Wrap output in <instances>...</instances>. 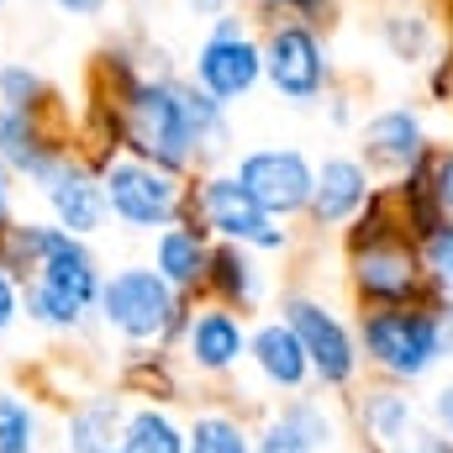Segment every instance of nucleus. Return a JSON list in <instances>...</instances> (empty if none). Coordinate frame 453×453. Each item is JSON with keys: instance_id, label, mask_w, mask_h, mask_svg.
<instances>
[{"instance_id": "4", "label": "nucleus", "mask_w": 453, "mask_h": 453, "mask_svg": "<svg viewBox=\"0 0 453 453\" xmlns=\"http://www.w3.org/2000/svg\"><path fill=\"white\" fill-rule=\"evenodd\" d=\"M185 217L206 226L211 242H237V248H253V253H280L290 242V232L237 185V174H217V169L190 180Z\"/></svg>"}, {"instance_id": "28", "label": "nucleus", "mask_w": 453, "mask_h": 453, "mask_svg": "<svg viewBox=\"0 0 453 453\" xmlns=\"http://www.w3.org/2000/svg\"><path fill=\"white\" fill-rule=\"evenodd\" d=\"M274 21H306V27H317V21H327V11H333V0H258Z\"/></svg>"}, {"instance_id": "15", "label": "nucleus", "mask_w": 453, "mask_h": 453, "mask_svg": "<svg viewBox=\"0 0 453 453\" xmlns=\"http://www.w3.org/2000/svg\"><path fill=\"white\" fill-rule=\"evenodd\" d=\"M369 169L358 158H322L317 169V185H311V201H306V222L311 226H342L353 222L369 201Z\"/></svg>"}, {"instance_id": "1", "label": "nucleus", "mask_w": 453, "mask_h": 453, "mask_svg": "<svg viewBox=\"0 0 453 453\" xmlns=\"http://www.w3.org/2000/svg\"><path fill=\"white\" fill-rule=\"evenodd\" d=\"M0 264L21 280V317L48 338H80L96 322L101 258L90 237H74L48 217H16L0 232Z\"/></svg>"}, {"instance_id": "17", "label": "nucleus", "mask_w": 453, "mask_h": 453, "mask_svg": "<svg viewBox=\"0 0 453 453\" xmlns=\"http://www.w3.org/2000/svg\"><path fill=\"white\" fill-rule=\"evenodd\" d=\"M121 422H127V395L101 390L80 395L64 411V453H111L121 449Z\"/></svg>"}, {"instance_id": "33", "label": "nucleus", "mask_w": 453, "mask_h": 453, "mask_svg": "<svg viewBox=\"0 0 453 453\" xmlns=\"http://www.w3.org/2000/svg\"><path fill=\"white\" fill-rule=\"evenodd\" d=\"M48 5H53L58 16H80V21H90V16H101L111 0H48Z\"/></svg>"}, {"instance_id": "32", "label": "nucleus", "mask_w": 453, "mask_h": 453, "mask_svg": "<svg viewBox=\"0 0 453 453\" xmlns=\"http://www.w3.org/2000/svg\"><path fill=\"white\" fill-rule=\"evenodd\" d=\"M16 185H21V180H16V174L0 164V232L16 222Z\"/></svg>"}, {"instance_id": "24", "label": "nucleus", "mask_w": 453, "mask_h": 453, "mask_svg": "<svg viewBox=\"0 0 453 453\" xmlns=\"http://www.w3.org/2000/svg\"><path fill=\"white\" fill-rule=\"evenodd\" d=\"M301 443H311V449H333V438H338V427H333V411L322 406V401H311V395H296V401H285L280 411H274Z\"/></svg>"}, {"instance_id": "34", "label": "nucleus", "mask_w": 453, "mask_h": 453, "mask_svg": "<svg viewBox=\"0 0 453 453\" xmlns=\"http://www.w3.org/2000/svg\"><path fill=\"white\" fill-rule=\"evenodd\" d=\"M433 417L443 422V433H449V438H453V385H443V390L433 395Z\"/></svg>"}, {"instance_id": "29", "label": "nucleus", "mask_w": 453, "mask_h": 453, "mask_svg": "<svg viewBox=\"0 0 453 453\" xmlns=\"http://www.w3.org/2000/svg\"><path fill=\"white\" fill-rule=\"evenodd\" d=\"M253 453H317V449H311V443H301L280 417H269V422L253 433Z\"/></svg>"}, {"instance_id": "8", "label": "nucleus", "mask_w": 453, "mask_h": 453, "mask_svg": "<svg viewBox=\"0 0 453 453\" xmlns=\"http://www.w3.org/2000/svg\"><path fill=\"white\" fill-rule=\"evenodd\" d=\"M280 322L301 338L306 358H311V380H317V385H327V390L353 385V374H358V338L348 333V322H342L327 301L290 290V296L280 301Z\"/></svg>"}, {"instance_id": "11", "label": "nucleus", "mask_w": 453, "mask_h": 453, "mask_svg": "<svg viewBox=\"0 0 453 453\" xmlns=\"http://www.w3.org/2000/svg\"><path fill=\"white\" fill-rule=\"evenodd\" d=\"M64 148H74V121L64 116V106H42V111H16L0 106V164L16 180H37Z\"/></svg>"}, {"instance_id": "23", "label": "nucleus", "mask_w": 453, "mask_h": 453, "mask_svg": "<svg viewBox=\"0 0 453 453\" xmlns=\"http://www.w3.org/2000/svg\"><path fill=\"white\" fill-rule=\"evenodd\" d=\"M37 438H42V417L32 395L0 390V453H37Z\"/></svg>"}, {"instance_id": "12", "label": "nucleus", "mask_w": 453, "mask_h": 453, "mask_svg": "<svg viewBox=\"0 0 453 453\" xmlns=\"http://www.w3.org/2000/svg\"><path fill=\"white\" fill-rule=\"evenodd\" d=\"M174 348H180V364H185L190 374L222 380V374H232V369L248 358V327H242L237 311H226L217 301H201V306L190 301Z\"/></svg>"}, {"instance_id": "2", "label": "nucleus", "mask_w": 453, "mask_h": 453, "mask_svg": "<svg viewBox=\"0 0 453 453\" xmlns=\"http://www.w3.org/2000/svg\"><path fill=\"white\" fill-rule=\"evenodd\" d=\"M190 301L158 280L153 264H116L101 280L96 296V322L111 333L121 348H174L185 327Z\"/></svg>"}, {"instance_id": "7", "label": "nucleus", "mask_w": 453, "mask_h": 453, "mask_svg": "<svg viewBox=\"0 0 453 453\" xmlns=\"http://www.w3.org/2000/svg\"><path fill=\"white\" fill-rule=\"evenodd\" d=\"M258 48H264V80L274 85L280 101H290V106L327 101L333 53H327V42H322L317 27H306V21H274Z\"/></svg>"}, {"instance_id": "6", "label": "nucleus", "mask_w": 453, "mask_h": 453, "mask_svg": "<svg viewBox=\"0 0 453 453\" xmlns=\"http://www.w3.org/2000/svg\"><path fill=\"white\" fill-rule=\"evenodd\" d=\"M190 85H201L222 106L248 101L264 85V48H258V37L248 32V21L237 11L211 16V32L201 37L196 64H190Z\"/></svg>"}, {"instance_id": "20", "label": "nucleus", "mask_w": 453, "mask_h": 453, "mask_svg": "<svg viewBox=\"0 0 453 453\" xmlns=\"http://www.w3.org/2000/svg\"><path fill=\"white\" fill-rule=\"evenodd\" d=\"M121 395H142V401H174L180 395V374L169 348H127L121 358Z\"/></svg>"}, {"instance_id": "22", "label": "nucleus", "mask_w": 453, "mask_h": 453, "mask_svg": "<svg viewBox=\"0 0 453 453\" xmlns=\"http://www.w3.org/2000/svg\"><path fill=\"white\" fill-rule=\"evenodd\" d=\"M58 90L53 80L37 69V64H21V58H5L0 64V106H16V111H42L53 106Z\"/></svg>"}, {"instance_id": "35", "label": "nucleus", "mask_w": 453, "mask_h": 453, "mask_svg": "<svg viewBox=\"0 0 453 453\" xmlns=\"http://www.w3.org/2000/svg\"><path fill=\"white\" fill-rule=\"evenodd\" d=\"M438 333H443V353H453V301L438 306Z\"/></svg>"}, {"instance_id": "37", "label": "nucleus", "mask_w": 453, "mask_h": 453, "mask_svg": "<svg viewBox=\"0 0 453 453\" xmlns=\"http://www.w3.org/2000/svg\"><path fill=\"white\" fill-rule=\"evenodd\" d=\"M5 5H11V0H0V11H5Z\"/></svg>"}, {"instance_id": "25", "label": "nucleus", "mask_w": 453, "mask_h": 453, "mask_svg": "<svg viewBox=\"0 0 453 453\" xmlns=\"http://www.w3.org/2000/svg\"><path fill=\"white\" fill-rule=\"evenodd\" d=\"M385 48L401 58V64H417V58H427V48H433V27H427V16H417V11H395V16H385Z\"/></svg>"}, {"instance_id": "16", "label": "nucleus", "mask_w": 453, "mask_h": 453, "mask_svg": "<svg viewBox=\"0 0 453 453\" xmlns=\"http://www.w3.org/2000/svg\"><path fill=\"white\" fill-rule=\"evenodd\" d=\"M427 158V132H422V116L406 111V106H390L364 127V164L374 169H390V174H406Z\"/></svg>"}, {"instance_id": "30", "label": "nucleus", "mask_w": 453, "mask_h": 453, "mask_svg": "<svg viewBox=\"0 0 453 453\" xmlns=\"http://www.w3.org/2000/svg\"><path fill=\"white\" fill-rule=\"evenodd\" d=\"M16 322H21V280L0 264V338H11Z\"/></svg>"}, {"instance_id": "26", "label": "nucleus", "mask_w": 453, "mask_h": 453, "mask_svg": "<svg viewBox=\"0 0 453 453\" xmlns=\"http://www.w3.org/2000/svg\"><path fill=\"white\" fill-rule=\"evenodd\" d=\"M369 449L374 453H453V438L422 427V422H406L401 433H390V438H380V443H369Z\"/></svg>"}, {"instance_id": "13", "label": "nucleus", "mask_w": 453, "mask_h": 453, "mask_svg": "<svg viewBox=\"0 0 453 453\" xmlns=\"http://www.w3.org/2000/svg\"><path fill=\"white\" fill-rule=\"evenodd\" d=\"M211 232L201 222H190V217H180L174 226H164V232H153V269H158V280L169 285V290H180L185 301H196V296H206V269H211Z\"/></svg>"}, {"instance_id": "36", "label": "nucleus", "mask_w": 453, "mask_h": 453, "mask_svg": "<svg viewBox=\"0 0 453 453\" xmlns=\"http://www.w3.org/2000/svg\"><path fill=\"white\" fill-rule=\"evenodd\" d=\"M433 90H438V96H453V58L443 64V69H438V80H433Z\"/></svg>"}, {"instance_id": "19", "label": "nucleus", "mask_w": 453, "mask_h": 453, "mask_svg": "<svg viewBox=\"0 0 453 453\" xmlns=\"http://www.w3.org/2000/svg\"><path fill=\"white\" fill-rule=\"evenodd\" d=\"M121 453H185V427L169 406L137 401L121 422Z\"/></svg>"}, {"instance_id": "14", "label": "nucleus", "mask_w": 453, "mask_h": 453, "mask_svg": "<svg viewBox=\"0 0 453 453\" xmlns=\"http://www.w3.org/2000/svg\"><path fill=\"white\" fill-rule=\"evenodd\" d=\"M248 364L258 369V380H264L269 390L301 395V390L311 385V358H306L301 338H296L280 317H269V322H258V327L248 333Z\"/></svg>"}, {"instance_id": "21", "label": "nucleus", "mask_w": 453, "mask_h": 453, "mask_svg": "<svg viewBox=\"0 0 453 453\" xmlns=\"http://www.w3.org/2000/svg\"><path fill=\"white\" fill-rule=\"evenodd\" d=\"M185 453H253V433L232 411H196L185 427Z\"/></svg>"}, {"instance_id": "9", "label": "nucleus", "mask_w": 453, "mask_h": 453, "mask_svg": "<svg viewBox=\"0 0 453 453\" xmlns=\"http://www.w3.org/2000/svg\"><path fill=\"white\" fill-rule=\"evenodd\" d=\"M48 222L74 232V237H96L106 226V196H101V169L80 153V148H64L37 180H32Z\"/></svg>"}, {"instance_id": "31", "label": "nucleus", "mask_w": 453, "mask_h": 453, "mask_svg": "<svg viewBox=\"0 0 453 453\" xmlns=\"http://www.w3.org/2000/svg\"><path fill=\"white\" fill-rule=\"evenodd\" d=\"M427 174H433V196H438V206H443V217H449L453 211V148L438 153V158H427Z\"/></svg>"}, {"instance_id": "27", "label": "nucleus", "mask_w": 453, "mask_h": 453, "mask_svg": "<svg viewBox=\"0 0 453 453\" xmlns=\"http://www.w3.org/2000/svg\"><path fill=\"white\" fill-rule=\"evenodd\" d=\"M422 269L438 285V296H453V226L443 222L433 237H422Z\"/></svg>"}, {"instance_id": "10", "label": "nucleus", "mask_w": 453, "mask_h": 453, "mask_svg": "<svg viewBox=\"0 0 453 453\" xmlns=\"http://www.w3.org/2000/svg\"><path fill=\"white\" fill-rule=\"evenodd\" d=\"M237 185L274 217H306V201H311V185H317V164L301 153V148H253L237 158Z\"/></svg>"}, {"instance_id": "18", "label": "nucleus", "mask_w": 453, "mask_h": 453, "mask_svg": "<svg viewBox=\"0 0 453 453\" xmlns=\"http://www.w3.org/2000/svg\"><path fill=\"white\" fill-rule=\"evenodd\" d=\"M206 301H217V306L237 311V317L264 301V269H258L253 248H237V242H217V248H211Z\"/></svg>"}, {"instance_id": "38", "label": "nucleus", "mask_w": 453, "mask_h": 453, "mask_svg": "<svg viewBox=\"0 0 453 453\" xmlns=\"http://www.w3.org/2000/svg\"><path fill=\"white\" fill-rule=\"evenodd\" d=\"M111 453H121V449H111Z\"/></svg>"}, {"instance_id": "3", "label": "nucleus", "mask_w": 453, "mask_h": 453, "mask_svg": "<svg viewBox=\"0 0 453 453\" xmlns=\"http://www.w3.org/2000/svg\"><path fill=\"white\" fill-rule=\"evenodd\" d=\"M101 196H106V222H116L121 232H164L185 217L190 201V174H169L148 158L116 153L101 164Z\"/></svg>"}, {"instance_id": "5", "label": "nucleus", "mask_w": 453, "mask_h": 453, "mask_svg": "<svg viewBox=\"0 0 453 453\" xmlns=\"http://www.w3.org/2000/svg\"><path fill=\"white\" fill-rule=\"evenodd\" d=\"M358 342L390 380H422L443 358L438 306H369L358 322Z\"/></svg>"}]
</instances>
